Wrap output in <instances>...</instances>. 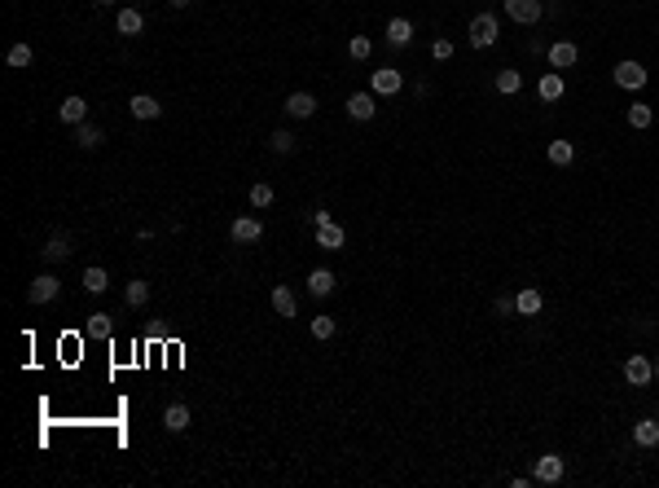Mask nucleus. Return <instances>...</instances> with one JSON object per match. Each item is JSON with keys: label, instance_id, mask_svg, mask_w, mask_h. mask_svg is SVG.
<instances>
[{"label": "nucleus", "instance_id": "obj_1", "mask_svg": "<svg viewBox=\"0 0 659 488\" xmlns=\"http://www.w3.org/2000/svg\"><path fill=\"white\" fill-rule=\"evenodd\" d=\"M501 9H505V18H510V22H519V27H537L541 14H545L541 0H501Z\"/></svg>", "mask_w": 659, "mask_h": 488}, {"label": "nucleus", "instance_id": "obj_2", "mask_svg": "<svg viewBox=\"0 0 659 488\" xmlns=\"http://www.w3.org/2000/svg\"><path fill=\"white\" fill-rule=\"evenodd\" d=\"M497 36H501L497 14H479V18H470V44H475V48H492Z\"/></svg>", "mask_w": 659, "mask_h": 488}, {"label": "nucleus", "instance_id": "obj_3", "mask_svg": "<svg viewBox=\"0 0 659 488\" xmlns=\"http://www.w3.org/2000/svg\"><path fill=\"white\" fill-rule=\"evenodd\" d=\"M404 88V75L396 71V66H378L374 75H369V93H378V97H396Z\"/></svg>", "mask_w": 659, "mask_h": 488}, {"label": "nucleus", "instance_id": "obj_4", "mask_svg": "<svg viewBox=\"0 0 659 488\" xmlns=\"http://www.w3.org/2000/svg\"><path fill=\"white\" fill-rule=\"evenodd\" d=\"M58 291H62V281H58L53 273H40V277H31V286H27V299L40 308V303H53V299H58Z\"/></svg>", "mask_w": 659, "mask_h": 488}, {"label": "nucleus", "instance_id": "obj_5", "mask_svg": "<svg viewBox=\"0 0 659 488\" xmlns=\"http://www.w3.org/2000/svg\"><path fill=\"white\" fill-rule=\"evenodd\" d=\"M229 238H233V242H242V246L260 242V238H264V224H260V216H238V220L229 224Z\"/></svg>", "mask_w": 659, "mask_h": 488}, {"label": "nucleus", "instance_id": "obj_6", "mask_svg": "<svg viewBox=\"0 0 659 488\" xmlns=\"http://www.w3.org/2000/svg\"><path fill=\"white\" fill-rule=\"evenodd\" d=\"M624 378L633 383V388H646V383L655 378V365H650V356H628V361H624Z\"/></svg>", "mask_w": 659, "mask_h": 488}, {"label": "nucleus", "instance_id": "obj_7", "mask_svg": "<svg viewBox=\"0 0 659 488\" xmlns=\"http://www.w3.org/2000/svg\"><path fill=\"white\" fill-rule=\"evenodd\" d=\"M611 80H616L620 88H642V84H646V66H642V62H616Z\"/></svg>", "mask_w": 659, "mask_h": 488}, {"label": "nucleus", "instance_id": "obj_8", "mask_svg": "<svg viewBox=\"0 0 659 488\" xmlns=\"http://www.w3.org/2000/svg\"><path fill=\"white\" fill-rule=\"evenodd\" d=\"M58 119H62L66 128H80V123L88 119V101H84V97H75V93H70V97H62V106H58Z\"/></svg>", "mask_w": 659, "mask_h": 488}, {"label": "nucleus", "instance_id": "obj_9", "mask_svg": "<svg viewBox=\"0 0 659 488\" xmlns=\"http://www.w3.org/2000/svg\"><path fill=\"white\" fill-rule=\"evenodd\" d=\"M312 242H317L321 251H343L347 234H343V224H339V220H330V224H317V234H312Z\"/></svg>", "mask_w": 659, "mask_h": 488}, {"label": "nucleus", "instance_id": "obj_10", "mask_svg": "<svg viewBox=\"0 0 659 488\" xmlns=\"http://www.w3.org/2000/svg\"><path fill=\"white\" fill-rule=\"evenodd\" d=\"M563 457L559 453H545V457H537V475H532V479H537V484H559L563 479Z\"/></svg>", "mask_w": 659, "mask_h": 488}, {"label": "nucleus", "instance_id": "obj_11", "mask_svg": "<svg viewBox=\"0 0 659 488\" xmlns=\"http://www.w3.org/2000/svg\"><path fill=\"white\" fill-rule=\"evenodd\" d=\"M347 115L361 119V123L374 119V115H378V93H352V97H347Z\"/></svg>", "mask_w": 659, "mask_h": 488}, {"label": "nucleus", "instance_id": "obj_12", "mask_svg": "<svg viewBox=\"0 0 659 488\" xmlns=\"http://www.w3.org/2000/svg\"><path fill=\"white\" fill-rule=\"evenodd\" d=\"M576 58H580V48H576L571 40H554V44H549V66H554V71L576 66Z\"/></svg>", "mask_w": 659, "mask_h": 488}, {"label": "nucleus", "instance_id": "obj_13", "mask_svg": "<svg viewBox=\"0 0 659 488\" xmlns=\"http://www.w3.org/2000/svg\"><path fill=\"white\" fill-rule=\"evenodd\" d=\"M273 313L282 317V321L299 317V299H295V291H290V286H273Z\"/></svg>", "mask_w": 659, "mask_h": 488}, {"label": "nucleus", "instance_id": "obj_14", "mask_svg": "<svg viewBox=\"0 0 659 488\" xmlns=\"http://www.w3.org/2000/svg\"><path fill=\"white\" fill-rule=\"evenodd\" d=\"M286 115L290 119H312L317 115V97L312 93H290L286 97Z\"/></svg>", "mask_w": 659, "mask_h": 488}, {"label": "nucleus", "instance_id": "obj_15", "mask_svg": "<svg viewBox=\"0 0 659 488\" xmlns=\"http://www.w3.org/2000/svg\"><path fill=\"white\" fill-rule=\"evenodd\" d=\"M128 110H132V119H159V115H163V106H159V97H149V93H132V101H128Z\"/></svg>", "mask_w": 659, "mask_h": 488}, {"label": "nucleus", "instance_id": "obj_16", "mask_svg": "<svg viewBox=\"0 0 659 488\" xmlns=\"http://www.w3.org/2000/svg\"><path fill=\"white\" fill-rule=\"evenodd\" d=\"M633 445H638V449H659V422L655 418L633 422Z\"/></svg>", "mask_w": 659, "mask_h": 488}, {"label": "nucleus", "instance_id": "obj_17", "mask_svg": "<svg viewBox=\"0 0 659 488\" xmlns=\"http://www.w3.org/2000/svg\"><path fill=\"white\" fill-rule=\"evenodd\" d=\"M334 273H330V269H312L308 273V295H317V299H325V295H334Z\"/></svg>", "mask_w": 659, "mask_h": 488}, {"label": "nucleus", "instance_id": "obj_18", "mask_svg": "<svg viewBox=\"0 0 659 488\" xmlns=\"http://www.w3.org/2000/svg\"><path fill=\"white\" fill-rule=\"evenodd\" d=\"M163 427L176 435V431H185L189 427V405H181V400H172L167 409H163Z\"/></svg>", "mask_w": 659, "mask_h": 488}, {"label": "nucleus", "instance_id": "obj_19", "mask_svg": "<svg viewBox=\"0 0 659 488\" xmlns=\"http://www.w3.org/2000/svg\"><path fill=\"white\" fill-rule=\"evenodd\" d=\"M409 40H413V22H409V18H391V22H387V44H391V48H404Z\"/></svg>", "mask_w": 659, "mask_h": 488}, {"label": "nucleus", "instance_id": "obj_20", "mask_svg": "<svg viewBox=\"0 0 659 488\" xmlns=\"http://www.w3.org/2000/svg\"><path fill=\"white\" fill-rule=\"evenodd\" d=\"M537 93H541V101H559V97L567 93V84H563V75H559V71H549V75H541V84H537Z\"/></svg>", "mask_w": 659, "mask_h": 488}, {"label": "nucleus", "instance_id": "obj_21", "mask_svg": "<svg viewBox=\"0 0 659 488\" xmlns=\"http://www.w3.org/2000/svg\"><path fill=\"white\" fill-rule=\"evenodd\" d=\"M70 251H75V246H70V238H66V234H53V238L44 242V251H40V255H44L48 264H58V260H66Z\"/></svg>", "mask_w": 659, "mask_h": 488}, {"label": "nucleus", "instance_id": "obj_22", "mask_svg": "<svg viewBox=\"0 0 659 488\" xmlns=\"http://www.w3.org/2000/svg\"><path fill=\"white\" fill-rule=\"evenodd\" d=\"M123 303H128V308H145V303H149V281L132 277L128 286H123Z\"/></svg>", "mask_w": 659, "mask_h": 488}, {"label": "nucleus", "instance_id": "obj_23", "mask_svg": "<svg viewBox=\"0 0 659 488\" xmlns=\"http://www.w3.org/2000/svg\"><path fill=\"white\" fill-rule=\"evenodd\" d=\"M115 27H119V36H141V31H145V18H141L137 9H119Z\"/></svg>", "mask_w": 659, "mask_h": 488}, {"label": "nucleus", "instance_id": "obj_24", "mask_svg": "<svg viewBox=\"0 0 659 488\" xmlns=\"http://www.w3.org/2000/svg\"><path fill=\"white\" fill-rule=\"evenodd\" d=\"M5 62H9L14 71H22V66H31V62H36V48H31L27 40H18V44H9V53H5Z\"/></svg>", "mask_w": 659, "mask_h": 488}, {"label": "nucleus", "instance_id": "obj_25", "mask_svg": "<svg viewBox=\"0 0 659 488\" xmlns=\"http://www.w3.org/2000/svg\"><path fill=\"white\" fill-rule=\"evenodd\" d=\"M101 141H106V133H101V128H93V123H80V128H75V145H80V150H101Z\"/></svg>", "mask_w": 659, "mask_h": 488}, {"label": "nucleus", "instance_id": "obj_26", "mask_svg": "<svg viewBox=\"0 0 659 488\" xmlns=\"http://www.w3.org/2000/svg\"><path fill=\"white\" fill-rule=\"evenodd\" d=\"M84 291H88V295H106V291H110V273L97 269V264L84 269Z\"/></svg>", "mask_w": 659, "mask_h": 488}, {"label": "nucleus", "instance_id": "obj_27", "mask_svg": "<svg viewBox=\"0 0 659 488\" xmlns=\"http://www.w3.org/2000/svg\"><path fill=\"white\" fill-rule=\"evenodd\" d=\"M541 308H545L541 291H519V295H515V313H523V317H537Z\"/></svg>", "mask_w": 659, "mask_h": 488}, {"label": "nucleus", "instance_id": "obj_28", "mask_svg": "<svg viewBox=\"0 0 659 488\" xmlns=\"http://www.w3.org/2000/svg\"><path fill=\"white\" fill-rule=\"evenodd\" d=\"M545 159H549L554 167H571V159H576V150H571V141H549V150H545Z\"/></svg>", "mask_w": 659, "mask_h": 488}, {"label": "nucleus", "instance_id": "obj_29", "mask_svg": "<svg viewBox=\"0 0 659 488\" xmlns=\"http://www.w3.org/2000/svg\"><path fill=\"white\" fill-rule=\"evenodd\" d=\"M497 93H501V97L523 93V75H519V71H501V75H497Z\"/></svg>", "mask_w": 659, "mask_h": 488}, {"label": "nucleus", "instance_id": "obj_30", "mask_svg": "<svg viewBox=\"0 0 659 488\" xmlns=\"http://www.w3.org/2000/svg\"><path fill=\"white\" fill-rule=\"evenodd\" d=\"M84 335H88V339H110V317H106V313H93V317L84 321Z\"/></svg>", "mask_w": 659, "mask_h": 488}, {"label": "nucleus", "instance_id": "obj_31", "mask_svg": "<svg viewBox=\"0 0 659 488\" xmlns=\"http://www.w3.org/2000/svg\"><path fill=\"white\" fill-rule=\"evenodd\" d=\"M650 119H655V110L646 106V101H633V106H628V128L642 133V128H650Z\"/></svg>", "mask_w": 659, "mask_h": 488}, {"label": "nucleus", "instance_id": "obj_32", "mask_svg": "<svg viewBox=\"0 0 659 488\" xmlns=\"http://www.w3.org/2000/svg\"><path fill=\"white\" fill-rule=\"evenodd\" d=\"M295 141H299V137L290 133V128H277V133L268 137V150H273V154H290V150H295Z\"/></svg>", "mask_w": 659, "mask_h": 488}, {"label": "nucleus", "instance_id": "obj_33", "mask_svg": "<svg viewBox=\"0 0 659 488\" xmlns=\"http://www.w3.org/2000/svg\"><path fill=\"white\" fill-rule=\"evenodd\" d=\"M369 53H374V40H369V36H352V40H347V58H352V62H365Z\"/></svg>", "mask_w": 659, "mask_h": 488}, {"label": "nucleus", "instance_id": "obj_34", "mask_svg": "<svg viewBox=\"0 0 659 488\" xmlns=\"http://www.w3.org/2000/svg\"><path fill=\"white\" fill-rule=\"evenodd\" d=\"M251 207H273V185H251Z\"/></svg>", "mask_w": 659, "mask_h": 488}, {"label": "nucleus", "instance_id": "obj_35", "mask_svg": "<svg viewBox=\"0 0 659 488\" xmlns=\"http://www.w3.org/2000/svg\"><path fill=\"white\" fill-rule=\"evenodd\" d=\"M312 339H334V317H312Z\"/></svg>", "mask_w": 659, "mask_h": 488}, {"label": "nucleus", "instance_id": "obj_36", "mask_svg": "<svg viewBox=\"0 0 659 488\" xmlns=\"http://www.w3.org/2000/svg\"><path fill=\"white\" fill-rule=\"evenodd\" d=\"M431 58H436V62H448V58H453V40H436V44H431Z\"/></svg>", "mask_w": 659, "mask_h": 488}, {"label": "nucleus", "instance_id": "obj_37", "mask_svg": "<svg viewBox=\"0 0 659 488\" xmlns=\"http://www.w3.org/2000/svg\"><path fill=\"white\" fill-rule=\"evenodd\" d=\"M492 308H497V317H510V313H515V299H510V295H501Z\"/></svg>", "mask_w": 659, "mask_h": 488}, {"label": "nucleus", "instance_id": "obj_38", "mask_svg": "<svg viewBox=\"0 0 659 488\" xmlns=\"http://www.w3.org/2000/svg\"><path fill=\"white\" fill-rule=\"evenodd\" d=\"M330 220H334V212H325V207H321V212H312V224H330Z\"/></svg>", "mask_w": 659, "mask_h": 488}, {"label": "nucleus", "instance_id": "obj_39", "mask_svg": "<svg viewBox=\"0 0 659 488\" xmlns=\"http://www.w3.org/2000/svg\"><path fill=\"white\" fill-rule=\"evenodd\" d=\"M167 5H172V9H185V5H189V0H167Z\"/></svg>", "mask_w": 659, "mask_h": 488}, {"label": "nucleus", "instance_id": "obj_40", "mask_svg": "<svg viewBox=\"0 0 659 488\" xmlns=\"http://www.w3.org/2000/svg\"><path fill=\"white\" fill-rule=\"evenodd\" d=\"M93 5H97V9H101V5H115V0H93Z\"/></svg>", "mask_w": 659, "mask_h": 488}, {"label": "nucleus", "instance_id": "obj_41", "mask_svg": "<svg viewBox=\"0 0 659 488\" xmlns=\"http://www.w3.org/2000/svg\"><path fill=\"white\" fill-rule=\"evenodd\" d=\"M650 365H655V378H659V356H655V361H650Z\"/></svg>", "mask_w": 659, "mask_h": 488}]
</instances>
